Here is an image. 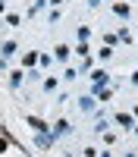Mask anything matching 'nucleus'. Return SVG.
Segmentation results:
<instances>
[{
    "mask_svg": "<svg viewBox=\"0 0 138 157\" xmlns=\"http://www.w3.org/2000/svg\"><path fill=\"white\" fill-rule=\"evenodd\" d=\"M116 123L129 129V126H132V116H129V113H116Z\"/></svg>",
    "mask_w": 138,
    "mask_h": 157,
    "instance_id": "1",
    "label": "nucleus"
},
{
    "mask_svg": "<svg viewBox=\"0 0 138 157\" xmlns=\"http://www.w3.org/2000/svg\"><path fill=\"white\" fill-rule=\"evenodd\" d=\"M91 78H94V85L100 88V85H104V82H107V72H104V69H97V72H94Z\"/></svg>",
    "mask_w": 138,
    "mask_h": 157,
    "instance_id": "2",
    "label": "nucleus"
},
{
    "mask_svg": "<svg viewBox=\"0 0 138 157\" xmlns=\"http://www.w3.org/2000/svg\"><path fill=\"white\" fill-rule=\"evenodd\" d=\"M28 126H32V129H38V132H44V129H47L41 120H38V116H28Z\"/></svg>",
    "mask_w": 138,
    "mask_h": 157,
    "instance_id": "3",
    "label": "nucleus"
},
{
    "mask_svg": "<svg viewBox=\"0 0 138 157\" xmlns=\"http://www.w3.org/2000/svg\"><path fill=\"white\" fill-rule=\"evenodd\" d=\"M57 57H60V60H66V57H69V47H63V44H60V47H57Z\"/></svg>",
    "mask_w": 138,
    "mask_h": 157,
    "instance_id": "4",
    "label": "nucleus"
},
{
    "mask_svg": "<svg viewBox=\"0 0 138 157\" xmlns=\"http://www.w3.org/2000/svg\"><path fill=\"white\" fill-rule=\"evenodd\" d=\"M113 10H116L119 16H129V6H125V3H116V6H113Z\"/></svg>",
    "mask_w": 138,
    "mask_h": 157,
    "instance_id": "5",
    "label": "nucleus"
},
{
    "mask_svg": "<svg viewBox=\"0 0 138 157\" xmlns=\"http://www.w3.org/2000/svg\"><path fill=\"white\" fill-rule=\"evenodd\" d=\"M13 50H16V44H13V41H6V44H3V57H9Z\"/></svg>",
    "mask_w": 138,
    "mask_h": 157,
    "instance_id": "6",
    "label": "nucleus"
},
{
    "mask_svg": "<svg viewBox=\"0 0 138 157\" xmlns=\"http://www.w3.org/2000/svg\"><path fill=\"white\" fill-rule=\"evenodd\" d=\"M88 157H97V154H94V151H91V148H88Z\"/></svg>",
    "mask_w": 138,
    "mask_h": 157,
    "instance_id": "7",
    "label": "nucleus"
},
{
    "mask_svg": "<svg viewBox=\"0 0 138 157\" xmlns=\"http://www.w3.org/2000/svg\"><path fill=\"white\" fill-rule=\"evenodd\" d=\"M132 82H138V72H135V75H132Z\"/></svg>",
    "mask_w": 138,
    "mask_h": 157,
    "instance_id": "8",
    "label": "nucleus"
}]
</instances>
